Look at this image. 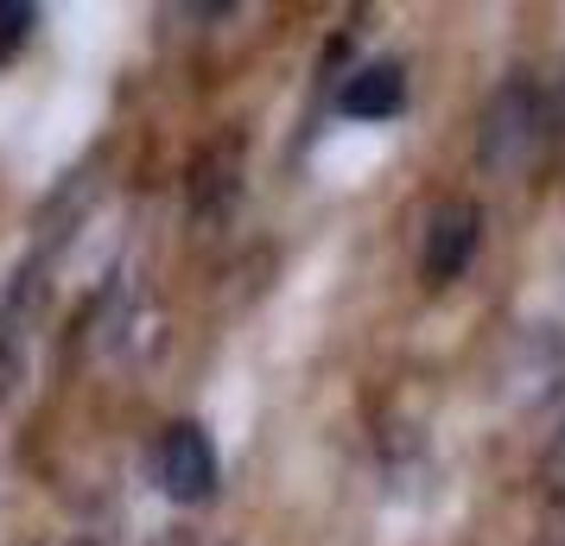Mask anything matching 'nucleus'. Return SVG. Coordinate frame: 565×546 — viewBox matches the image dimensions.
<instances>
[{
  "label": "nucleus",
  "instance_id": "1",
  "mask_svg": "<svg viewBox=\"0 0 565 546\" xmlns=\"http://www.w3.org/2000/svg\"><path fill=\"white\" fill-rule=\"evenodd\" d=\"M477 242H483V210L470 197H445V204L426 210V229H419V274L433 287H451L463 280V267L477 260Z\"/></svg>",
  "mask_w": 565,
  "mask_h": 546
},
{
  "label": "nucleus",
  "instance_id": "2",
  "mask_svg": "<svg viewBox=\"0 0 565 546\" xmlns=\"http://www.w3.org/2000/svg\"><path fill=\"white\" fill-rule=\"evenodd\" d=\"M159 490L172 502H204L216 490V445H210V432L198 419L166 426V439H159Z\"/></svg>",
  "mask_w": 565,
  "mask_h": 546
},
{
  "label": "nucleus",
  "instance_id": "3",
  "mask_svg": "<svg viewBox=\"0 0 565 546\" xmlns=\"http://www.w3.org/2000/svg\"><path fill=\"white\" fill-rule=\"evenodd\" d=\"M343 115H356V121H394L401 108H407V71L401 64H362L356 77L343 83Z\"/></svg>",
  "mask_w": 565,
  "mask_h": 546
},
{
  "label": "nucleus",
  "instance_id": "4",
  "mask_svg": "<svg viewBox=\"0 0 565 546\" xmlns=\"http://www.w3.org/2000/svg\"><path fill=\"white\" fill-rule=\"evenodd\" d=\"M32 26H39V7H26V0H0V64L26 45Z\"/></svg>",
  "mask_w": 565,
  "mask_h": 546
},
{
  "label": "nucleus",
  "instance_id": "5",
  "mask_svg": "<svg viewBox=\"0 0 565 546\" xmlns=\"http://www.w3.org/2000/svg\"><path fill=\"white\" fill-rule=\"evenodd\" d=\"M553 546H565V534H559V540H553Z\"/></svg>",
  "mask_w": 565,
  "mask_h": 546
}]
</instances>
